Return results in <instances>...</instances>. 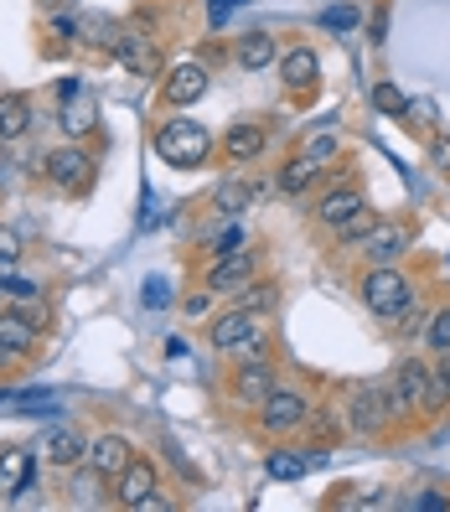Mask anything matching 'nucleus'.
Instances as JSON below:
<instances>
[{
    "label": "nucleus",
    "mask_w": 450,
    "mask_h": 512,
    "mask_svg": "<svg viewBox=\"0 0 450 512\" xmlns=\"http://www.w3.org/2000/svg\"><path fill=\"white\" fill-rule=\"evenodd\" d=\"M156 150H161L166 166L197 171V166L213 161L218 140H213V130H207V125H197V119H166V125L156 130Z\"/></svg>",
    "instance_id": "obj_1"
},
{
    "label": "nucleus",
    "mask_w": 450,
    "mask_h": 512,
    "mask_svg": "<svg viewBox=\"0 0 450 512\" xmlns=\"http://www.w3.org/2000/svg\"><path fill=\"white\" fill-rule=\"evenodd\" d=\"M207 342H213V352L223 357H269V331H264V316L233 306L223 311L213 326H207Z\"/></svg>",
    "instance_id": "obj_2"
},
{
    "label": "nucleus",
    "mask_w": 450,
    "mask_h": 512,
    "mask_svg": "<svg viewBox=\"0 0 450 512\" xmlns=\"http://www.w3.org/2000/svg\"><path fill=\"white\" fill-rule=\"evenodd\" d=\"M414 280L404 275L399 264H373L368 275H363V306L383 321H399L409 306H414Z\"/></svg>",
    "instance_id": "obj_3"
},
{
    "label": "nucleus",
    "mask_w": 450,
    "mask_h": 512,
    "mask_svg": "<svg viewBox=\"0 0 450 512\" xmlns=\"http://www.w3.org/2000/svg\"><path fill=\"white\" fill-rule=\"evenodd\" d=\"M254 419H259V430H264L269 440H285V435H295V430H306L311 399L300 394V388H290V383H275V388H269V394L259 399Z\"/></svg>",
    "instance_id": "obj_4"
},
{
    "label": "nucleus",
    "mask_w": 450,
    "mask_h": 512,
    "mask_svg": "<svg viewBox=\"0 0 450 512\" xmlns=\"http://www.w3.org/2000/svg\"><path fill=\"white\" fill-rule=\"evenodd\" d=\"M342 425L352 435H383L394 419H388V404H383V383H357L347 394V409H342Z\"/></svg>",
    "instance_id": "obj_5"
},
{
    "label": "nucleus",
    "mask_w": 450,
    "mask_h": 512,
    "mask_svg": "<svg viewBox=\"0 0 450 512\" xmlns=\"http://www.w3.org/2000/svg\"><path fill=\"white\" fill-rule=\"evenodd\" d=\"M275 383H280V373H275V363H269V357H238V368L228 373V394L244 404V409H259V399H264Z\"/></svg>",
    "instance_id": "obj_6"
},
{
    "label": "nucleus",
    "mask_w": 450,
    "mask_h": 512,
    "mask_svg": "<svg viewBox=\"0 0 450 512\" xmlns=\"http://www.w3.org/2000/svg\"><path fill=\"white\" fill-rule=\"evenodd\" d=\"M254 275H259V254L254 249H233V254H218L213 264H207V280L202 285L213 290V295H238Z\"/></svg>",
    "instance_id": "obj_7"
},
{
    "label": "nucleus",
    "mask_w": 450,
    "mask_h": 512,
    "mask_svg": "<svg viewBox=\"0 0 450 512\" xmlns=\"http://www.w3.org/2000/svg\"><path fill=\"white\" fill-rule=\"evenodd\" d=\"M47 182L57 187V192H83L88 182H94V156H88L83 145H63V150H52L47 156Z\"/></svg>",
    "instance_id": "obj_8"
},
{
    "label": "nucleus",
    "mask_w": 450,
    "mask_h": 512,
    "mask_svg": "<svg viewBox=\"0 0 450 512\" xmlns=\"http://www.w3.org/2000/svg\"><path fill=\"white\" fill-rule=\"evenodd\" d=\"M207 83H213V73H207V63H182V68H171L166 83H161V99L171 109H187L207 94Z\"/></svg>",
    "instance_id": "obj_9"
},
{
    "label": "nucleus",
    "mask_w": 450,
    "mask_h": 512,
    "mask_svg": "<svg viewBox=\"0 0 450 512\" xmlns=\"http://www.w3.org/2000/svg\"><path fill=\"white\" fill-rule=\"evenodd\" d=\"M363 249H368V264H399L409 254V223L399 218H378L373 233L363 238Z\"/></svg>",
    "instance_id": "obj_10"
},
{
    "label": "nucleus",
    "mask_w": 450,
    "mask_h": 512,
    "mask_svg": "<svg viewBox=\"0 0 450 512\" xmlns=\"http://www.w3.org/2000/svg\"><path fill=\"white\" fill-rule=\"evenodd\" d=\"M21 492H37V456L21 445L0 450V497H21Z\"/></svg>",
    "instance_id": "obj_11"
},
{
    "label": "nucleus",
    "mask_w": 450,
    "mask_h": 512,
    "mask_svg": "<svg viewBox=\"0 0 450 512\" xmlns=\"http://www.w3.org/2000/svg\"><path fill=\"white\" fill-rule=\"evenodd\" d=\"M264 145H269V130H264V125H254V119H238V125H228V130H223V140H218L223 161H233V166L259 161V156H264Z\"/></svg>",
    "instance_id": "obj_12"
},
{
    "label": "nucleus",
    "mask_w": 450,
    "mask_h": 512,
    "mask_svg": "<svg viewBox=\"0 0 450 512\" xmlns=\"http://www.w3.org/2000/svg\"><path fill=\"white\" fill-rule=\"evenodd\" d=\"M135 461V450H130V440L125 435H99L94 445H88V471H94L99 481H119V471H125Z\"/></svg>",
    "instance_id": "obj_13"
},
{
    "label": "nucleus",
    "mask_w": 450,
    "mask_h": 512,
    "mask_svg": "<svg viewBox=\"0 0 450 512\" xmlns=\"http://www.w3.org/2000/svg\"><path fill=\"white\" fill-rule=\"evenodd\" d=\"M114 492H119V502L125 507H140L150 492H161V471H156V461H145V456H135L125 471H119V481H114Z\"/></svg>",
    "instance_id": "obj_14"
},
{
    "label": "nucleus",
    "mask_w": 450,
    "mask_h": 512,
    "mask_svg": "<svg viewBox=\"0 0 450 512\" xmlns=\"http://www.w3.org/2000/svg\"><path fill=\"white\" fill-rule=\"evenodd\" d=\"M388 378L399 383V394L414 404V414H425V404H430V363L425 357H399Z\"/></svg>",
    "instance_id": "obj_15"
},
{
    "label": "nucleus",
    "mask_w": 450,
    "mask_h": 512,
    "mask_svg": "<svg viewBox=\"0 0 450 512\" xmlns=\"http://www.w3.org/2000/svg\"><path fill=\"white\" fill-rule=\"evenodd\" d=\"M0 347L11 357H26L37 347V316L32 311H0Z\"/></svg>",
    "instance_id": "obj_16"
},
{
    "label": "nucleus",
    "mask_w": 450,
    "mask_h": 512,
    "mask_svg": "<svg viewBox=\"0 0 450 512\" xmlns=\"http://www.w3.org/2000/svg\"><path fill=\"white\" fill-rule=\"evenodd\" d=\"M280 78H285L290 88H300V94H311L316 78H321V57H316L311 47H290V52H280Z\"/></svg>",
    "instance_id": "obj_17"
},
{
    "label": "nucleus",
    "mask_w": 450,
    "mask_h": 512,
    "mask_svg": "<svg viewBox=\"0 0 450 512\" xmlns=\"http://www.w3.org/2000/svg\"><path fill=\"white\" fill-rule=\"evenodd\" d=\"M238 68L244 73H264L269 63H280V47H275V37L269 32H249V37H238Z\"/></svg>",
    "instance_id": "obj_18"
},
{
    "label": "nucleus",
    "mask_w": 450,
    "mask_h": 512,
    "mask_svg": "<svg viewBox=\"0 0 450 512\" xmlns=\"http://www.w3.org/2000/svg\"><path fill=\"white\" fill-rule=\"evenodd\" d=\"M32 119H37V109L26 94H0V140H21L32 130Z\"/></svg>",
    "instance_id": "obj_19"
},
{
    "label": "nucleus",
    "mask_w": 450,
    "mask_h": 512,
    "mask_svg": "<svg viewBox=\"0 0 450 512\" xmlns=\"http://www.w3.org/2000/svg\"><path fill=\"white\" fill-rule=\"evenodd\" d=\"M42 456H47L52 466L73 471L78 461H88V445H83V435H73V430H52V435L42 440Z\"/></svg>",
    "instance_id": "obj_20"
},
{
    "label": "nucleus",
    "mask_w": 450,
    "mask_h": 512,
    "mask_svg": "<svg viewBox=\"0 0 450 512\" xmlns=\"http://www.w3.org/2000/svg\"><path fill=\"white\" fill-rule=\"evenodd\" d=\"M368 197L363 192H357V187H332V192H326L321 202H316V218L326 223V228H337L347 213H357V207H363Z\"/></svg>",
    "instance_id": "obj_21"
},
{
    "label": "nucleus",
    "mask_w": 450,
    "mask_h": 512,
    "mask_svg": "<svg viewBox=\"0 0 450 512\" xmlns=\"http://www.w3.org/2000/svg\"><path fill=\"white\" fill-rule=\"evenodd\" d=\"M321 171H326V166H321L316 156H306V150H300V156H295V161H285V171H280V192H285V197L311 192V182H316Z\"/></svg>",
    "instance_id": "obj_22"
},
{
    "label": "nucleus",
    "mask_w": 450,
    "mask_h": 512,
    "mask_svg": "<svg viewBox=\"0 0 450 512\" xmlns=\"http://www.w3.org/2000/svg\"><path fill=\"white\" fill-rule=\"evenodd\" d=\"M213 202H218V213H228V218L249 213V202H254V182H249V176H228V182L213 192Z\"/></svg>",
    "instance_id": "obj_23"
},
{
    "label": "nucleus",
    "mask_w": 450,
    "mask_h": 512,
    "mask_svg": "<svg viewBox=\"0 0 450 512\" xmlns=\"http://www.w3.org/2000/svg\"><path fill=\"white\" fill-rule=\"evenodd\" d=\"M57 125H63L68 135H88V130L99 125V119H94V99H88L83 88H78V94H68L63 99V119H57Z\"/></svg>",
    "instance_id": "obj_24"
},
{
    "label": "nucleus",
    "mask_w": 450,
    "mask_h": 512,
    "mask_svg": "<svg viewBox=\"0 0 450 512\" xmlns=\"http://www.w3.org/2000/svg\"><path fill=\"white\" fill-rule=\"evenodd\" d=\"M445 404H450V347L435 352V363H430V404H425V414H445Z\"/></svg>",
    "instance_id": "obj_25"
},
{
    "label": "nucleus",
    "mask_w": 450,
    "mask_h": 512,
    "mask_svg": "<svg viewBox=\"0 0 450 512\" xmlns=\"http://www.w3.org/2000/svg\"><path fill=\"white\" fill-rule=\"evenodd\" d=\"M275 300H280V290H275V280H264V275H254L244 290H238V306L254 311V316H269V311H275Z\"/></svg>",
    "instance_id": "obj_26"
},
{
    "label": "nucleus",
    "mask_w": 450,
    "mask_h": 512,
    "mask_svg": "<svg viewBox=\"0 0 450 512\" xmlns=\"http://www.w3.org/2000/svg\"><path fill=\"white\" fill-rule=\"evenodd\" d=\"M373 223H378V213H373V207L363 202V207H357V213H347L332 233H337V244H363V238L373 233Z\"/></svg>",
    "instance_id": "obj_27"
},
{
    "label": "nucleus",
    "mask_w": 450,
    "mask_h": 512,
    "mask_svg": "<svg viewBox=\"0 0 450 512\" xmlns=\"http://www.w3.org/2000/svg\"><path fill=\"white\" fill-rule=\"evenodd\" d=\"M119 57H125V68H135V73H156V52H150V37H125L119 32V47H114Z\"/></svg>",
    "instance_id": "obj_28"
},
{
    "label": "nucleus",
    "mask_w": 450,
    "mask_h": 512,
    "mask_svg": "<svg viewBox=\"0 0 450 512\" xmlns=\"http://www.w3.org/2000/svg\"><path fill=\"white\" fill-rule=\"evenodd\" d=\"M373 109L378 114H394V119H409V99L399 94L394 83H373Z\"/></svg>",
    "instance_id": "obj_29"
},
{
    "label": "nucleus",
    "mask_w": 450,
    "mask_h": 512,
    "mask_svg": "<svg viewBox=\"0 0 450 512\" xmlns=\"http://www.w3.org/2000/svg\"><path fill=\"white\" fill-rule=\"evenodd\" d=\"M425 347L430 352H445L450 347V306H440V311L425 316Z\"/></svg>",
    "instance_id": "obj_30"
},
{
    "label": "nucleus",
    "mask_w": 450,
    "mask_h": 512,
    "mask_svg": "<svg viewBox=\"0 0 450 512\" xmlns=\"http://www.w3.org/2000/svg\"><path fill=\"white\" fill-rule=\"evenodd\" d=\"M316 461H306V456H285V450H275V456H269V476L275 481H295V476H306Z\"/></svg>",
    "instance_id": "obj_31"
},
{
    "label": "nucleus",
    "mask_w": 450,
    "mask_h": 512,
    "mask_svg": "<svg viewBox=\"0 0 450 512\" xmlns=\"http://www.w3.org/2000/svg\"><path fill=\"white\" fill-rule=\"evenodd\" d=\"M207 249H213V259H218V254H233V249H249V233H244V223H228V228L213 238V244H207Z\"/></svg>",
    "instance_id": "obj_32"
},
{
    "label": "nucleus",
    "mask_w": 450,
    "mask_h": 512,
    "mask_svg": "<svg viewBox=\"0 0 450 512\" xmlns=\"http://www.w3.org/2000/svg\"><path fill=\"white\" fill-rule=\"evenodd\" d=\"M21 254H26V249H21V238H16L11 228H0V275H6V269H11Z\"/></svg>",
    "instance_id": "obj_33"
},
{
    "label": "nucleus",
    "mask_w": 450,
    "mask_h": 512,
    "mask_svg": "<svg viewBox=\"0 0 450 512\" xmlns=\"http://www.w3.org/2000/svg\"><path fill=\"white\" fill-rule=\"evenodd\" d=\"M306 156H316L321 166H332V161H337V140H332V135H316V140L306 145Z\"/></svg>",
    "instance_id": "obj_34"
},
{
    "label": "nucleus",
    "mask_w": 450,
    "mask_h": 512,
    "mask_svg": "<svg viewBox=\"0 0 450 512\" xmlns=\"http://www.w3.org/2000/svg\"><path fill=\"white\" fill-rule=\"evenodd\" d=\"M321 21L332 26V32H352V26H357V11H352V6H332Z\"/></svg>",
    "instance_id": "obj_35"
},
{
    "label": "nucleus",
    "mask_w": 450,
    "mask_h": 512,
    "mask_svg": "<svg viewBox=\"0 0 450 512\" xmlns=\"http://www.w3.org/2000/svg\"><path fill=\"white\" fill-rule=\"evenodd\" d=\"M182 311L197 321V316H207V311H213V290H192L187 300H182Z\"/></svg>",
    "instance_id": "obj_36"
},
{
    "label": "nucleus",
    "mask_w": 450,
    "mask_h": 512,
    "mask_svg": "<svg viewBox=\"0 0 450 512\" xmlns=\"http://www.w3.org/2000/svg\"><path fill=\"white\" fill-rule=\"evenodd\" d=\"M306 425H311L316 435H337V409H311Z\"/></svg>",
    "instance_id": "obj_37"
},
{
    "label": "nucleus",
    "mask_w": 450,
    "mask_h": 512,
    "mask_svg": "<svg viewBox=\"0 0 450 512\" xmlns=\"http://www.w3.org/2000/svg\"><path fill=\"white\" fill-rule=\"evenodd\" d=\"M0 290L16 295V300H32V295H42V285H37V280H16V275H11L6 285H0Z\"/></svg>",
    "instance_id": "obj_38"
},
{
    "label": "nucleus",
    "mask_w": 450,
    "mask_h": 512,
    "mask_svg": "<svg viewBox=\"0 0 450 512\" xmlns=\"http://www.w3.org/2000/svg\"><path fill=\"white\" fill-rule=\"evenodd\" d=\"M430 161H435L440 171H450V135H435V140H430Z\"/></svg>",
    "instance_id": "obj_39"
},
{
    "label": "nucleus",
    "mask_w": 450,
    "mask_h": 512,
    "mask_svg": "<svg viewBox=\"0 0 450 512\" xmlns=\"http://www.w3.org/2000/svg\"><path fill=\"white\" fill-rule=\"evenodd\" d=\"M166 300H171L166 280H145V306H166Z\"/></svg>",
    "instance_id": "obj_40"
}]
</instances>
